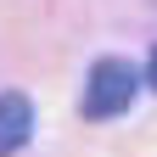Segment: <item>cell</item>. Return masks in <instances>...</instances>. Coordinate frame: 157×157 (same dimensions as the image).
I'll list each match as a JSON object with an SVG mask.
<instances>
[{
	"instance_id": "3",
	"label": "cell",
	"mask_w": 157,
	"mask_h": 157,
	"mask_svg": "<svg viewBox=\"0 0 157 157\" xmlns=\"http://www.w3.org/2000/svg\"><path fill=\"white\" fill-rule=\"evenodd\" d=\"M146 78H151V90H157V51H151V67H146Z\"/></svg>"
},
{
	"instance_id": "1",
	"label": "cell",
	"mask_w": 157,
	"mask_h": 157,
	"mask_svg": "<svg viewBox=\"0 0 157 157\" xmlns=\"http://www.w3.org/2000/svg\"><path fill=\"white\" fill-rule=\"evenodd\" d=\"M135 90H140V73H135V62H124V56H101V62L90 67L84 78V118H118L129 112Z\"/></svg>"
},
{
	"instance_id": "2",
	"label": "cell",
	"mask_w": 157,
	"mask_h": 157,
	"mask_svg": "<svg viewBox=\"0 0 157 157\" xmlns=\"http://www.w3.org/2000/svg\"><path fill=\"white\" fill-rule=\"evenodd\" d=\"M28 135H34V107H28V95L6 90V95H0V157L23 151Z\"/></svg>"
}]
</instances>
